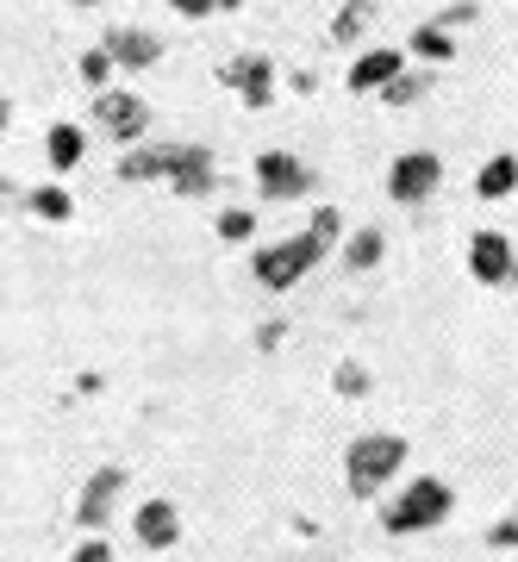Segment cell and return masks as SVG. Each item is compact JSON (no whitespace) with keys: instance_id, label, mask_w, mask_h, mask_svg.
Listing matches in <instances>:
<instances>
[{"instance_id":"1","label":"cell","mask_w":518,"mask_h":562,"mask_svg":"<svg viewBox=\"0 0 518 562\" xmlns=\"http://www.w3.org/2000/svg\"><path fill=\"white\" fill-rule=\"evenodd\" d=\"M450 513H457L450 482H443V475H419V482H406L394 501L381 506V531H387V538H419V531H438Z\"/></svg>"},{"instance_id":"2","label":"cell","mask_w":518,"mask_h":562,"mask_svg":"<svg viewBox=\"0 0 518 562\" xmlns=\"http://www.w3.org/2000/svg\"><path fill=\"white\" fill-rule=\"evenodd\" d=\"M399 469H406V438L399 431H362L344 450V487H350V501H375L387 482H399Z\"/></svg>"},{"instance_id":"3","label":"cell","mask_w":518,"mask_h":562,"mask_svg":"<svg viewBox=\"0 0 518 562\" xmlns=\"http://www.w3.org/2000/svg\"><path fill=\"white\" fill-rule=\"evenodd\" d=\"M319 257H325V244L313 238V232H300V238L262 244L257 257H250V276H257L269 294H288V288H300V281L319 269Z\"/></svg>"},{"instance_id":"4","label":"cell","mask_w":518,"mask_h":562,"mask_svg":"<svg viewBox=\"0 0 518 562\" xmlns=\"http://www.w3.org/2000/svg\"><path fill=\"white\" fill-rule=\"evenodd\" d=\"M206 157H213L206 144H132V150H120L113 181H176L181 169H194Z\"/></svg>"},{"instance_id":"5","label":"cell","mask_w":518,"mask_h":562,"mask_svg":"<svg viewBox=\"0 0 518 562\" xmlns=\"http://www.w3.org/2000/svg\"><path fill=\"white\" fill-rule=\"evenodd\" d=\"M438 181H443L438 150H399V157L387 162V201L394 206H425L431 194H438Z\"/></svg>"},{"instance_id":"6","label":"cell","mask_w":518,"mask_h":562,"mask_svg":"<svg viewBox=\"0 0 518 562\" xmlns=\"http://www.w3.org/2000/svg\"><path fill=\"white\" fill-rule=\"evenodd\" d=\"M94 125L132 150V144H144V132H150V101L132 94V88H100L94 94Z\"/></svg>"},{"instance_id":"7","label":"cell","mask_w":518,"mask_h":562,"mask_svg":"<svg viewBox=\"0 0 518 562\" xmlns=\"http://www.w3.org/2000/svg\"><path fill=\"white\" fill-rule=\"evenodd\" d=\"M125 482H132V475H125L120 462H100L94 475L81 482V494H76V525H81V531H100V525H106L113 513H120Z\"/></svg>"},{"instance_id":"8","label":"cell","mask_w":518,"mask_h":562,"mask_svg":"<svg viewBox=\"0 0 518 562\" xmlns=\"http://www.w3.org/2000/svg\"><path fill=\"white\" fill-rule=\"evenodd\" d=\"M469 276L481 288H518V250L506 232H475L469 238Z\"/></svg>"},{"instance_id":"9","label":"cell","mask_w":518,"mask_h":562,"mask_svg":"<svg viewBox=\"0 0 518 562\" xmlns=\"http://www.w3.org/2000/svg\"><path fill=\"white\" fill-rule=\"evenodd\" d=\"M219 81L238 94L250 113H262V106H275V63L262 57V50H244V57H232L219 69Z\"/></svg>"},{"instance_id":"10","label":"cell","mask_w":518,"mask_h":562,"mask_svg":"<svg viewBox=\"0 0 518 562\" xmlns=\"http://www.w3.org/2000/svg\"><path fill=\"white\" fill-rule=\"evenodd\" d=\"M250 176H257V194H262V201H300V194L313 188V169H306L294 150H262Z\"/></svg>"},{"instance_id":"11","label":"cell","mask_w":518,"mask_h":562,"mask_svg":"<svg viewBox=\"0 0 518 562\" xmlns=\"http://www.w3.org/2000/svg\"><path fill=\"white\" fill-rule=\"evenodd\" d=\"M100 50L113 57V69H150L162 57V38L144 32V25H106L100 32Z\"/></svg>"},{"instance_id":"12","label":"cell","mask_w":518,"mask_h":562,"mask_svg":"<svg viewBox=\"0 0 518 562\" xmlns=\"http://www.w3.org/2000/svg\"><path fill=\"white\" fill-rule=\"evenodd\" d=\"M132 531H138L144 550H176V538H181V513H176V501L150 494V501H144L138 513H132Z\"/></svg>"},{"instance_id":"13","label":"cell","mask_w":518,"mask_h":562,"mask_svg":"<svg viewBox=\"0 0 518 562\" xmlns=\"http://www.w3.org/2000/svg\"><path fill=\"white\" fill-rule=\"evenodd\" d=\"M399 69H406V57H399L394 44H375V50H362V57L350 63V81H344V88H350V94H381Z\"/></svg>"},{"instance_id":"14","label":"cell","mask_w":518,"mask_h":562,"mask_svg":"<svg viewBox=\"0 0 518 562\" xmlns=\"http://www.w3.org/2000/svg\"><path fill=\"white\" fill-rule=\"evenodd\" d=\"M381 257H387V232H375V225L344 232V269H350V276H369V269H381Z\"/></svg>"},{"instance_id":"15","label":"cell","mask_w":518,"mask_h":562,"mask_svg":"<svg viewBox=\"0 0 518 562\" xmlns=\"http://www.w3.org/2000/svg\"><path fill=\"white\" fill-rule=\"evenodd\" d=\"M44 157H50V169H57V176H69V169L88 157V138H81L69 120H57L50 132H44Z\"/></svg>"},{"instance_id":"16","label":"cell","mask_w":518,"mask_h":562,"mask_svg":"<svg viewBox=\"0 0 518 562\" xmlns=\"http://www.w3.org/2000/svg\"><path fill=\"white\" fill-rule=\"evenodd\" d=\"M513 188H518V157H513V150H499V157H487L475 169V194H481V201H506Z\"/></svg>"},{"instance_id":"17","label":"cell","mask_w":518,"mask_h":562,"mask_svg":"<svg viewBox=\"0 0 518 562\" xmlns=\"http://www.w3.org/2000/svg\"><path fill=\"white\" fill-rule=\"evenodd\" d=\"M25 213L44 220V225H63V220H76V201H69V188H63V181H44V188L25 194Z\"/></svg>"},{"instance_id":"18","label":"cell","mask_w":518,"mask_h":562,"mask_svg":"<svg viewBox=\"0 0 518 562\" xmlns=\"http://www.w3.org/2000/svg\"><path fill=\"white\" fill-rule=\"evenodd\" d=\"M375 32V0H344L331 20V44H362Z\"/></svg>"},{"instance_id":"19","label":"cell","mask_w":518,"mask_h":562,"mask_svg":"<svg viewBox=\"0 0 518 562\" xmlns=\"http://www.w3.org/2000/svg\"><path fill=\"white\" fill-rule=\"evenodd\" d=\"M425 94H431V69H399V76L381 88V101L387 106H419Z\"/></svg>"},{"instance_id":"20","label":"cell","mask_w":518,"mask_h":562,"mask_svg":"<svg viewBox=\"0 0 518 562\" xmlns=\"http://www.w3.org/2000/svg\"><path fill=\"white\" fill-rule=\"evenodd\" d=\"M413 57H419L425 69H438V63H450V57H457V38H450V32H438V25L425 20L419 32H413Z\"/></svg>"},{"instance_id":"21","label":"cell","mask_w":518,"mask_h":562,"mask_svg":"<svg viewBox=\"0 0 518 562\" xmlns=\"http://www.w3.org/2000/svg\"><path fill=\"white\" fill-rule=\"evenodd\" d=\"M331 382H338L344 401H369V394H375V375H369V362H357V357H344Z\"/></svg>"},{"instance_id":"22","label":"cell","mask_w":518,"mask_h":562,"mask_svg":"<svg viewBox=\"0 0 518 562\" xmlns=\"http://www.w3.org/2000/svg\"><path fill=\"white\" fill-rule=\"evenodd\" d=\"M169 188H176V194H188V201H200V194H213V188H219V162H213V157L194 162V169H181Z\"/></svg>"},{"instance_id":"23","label":"cell","mask_w":518,"mask_h":562,"mask_svg":"<svg viewBox=\"0 0 518 562\" xmlns=\"http://www.w3.org/2000/svg\"><path fill=\"white\" fill-rule=\"evenodd\" d=\"M76 76L100 94V88H113V76H120V69H113V57H106V50L94 44V50H81V57H76Z\"/></svg>"},{"instance_id":"24","label":"cell","mask_w":518,"mask_h":562,"mask_svg":"<svg viewBox=\"0 0 518 562\" xmlns=\"http://www.w3.org/2000/svg\"><path fill=\"white\" fill-rule=\"evenodd\" d=\"M213 232H219L225 244H250V232H257V213H250V206H225Z\"/></svg>"},{"instance_id":"25","label":"cell","mask_w":518,"mask_h":562,"mask_svg":"<svg viewBox=\"0 0 518 562\" xmlns=\"http://www.w3.org/2000/svg\"><path fill=\"white\" fill-rule=\"evenodd\" d=\"M306 232H313V238H319L325 250H331V244L344 238V213H338V206H319V213H313V225H306Z\"/></svg>"},{"instance_id":"26","label":"cell","mask_w":518,"mask_h":562,"mask_svg":"<svg viewBox=\"0 0 518 562\" xmlns=\"http://www.w3.org/2000/svg\"><path fill=\"white\" fill-rule=\"evenodd\" d=\"M475 20H481L475 0H457V7H443V13H438L431 25H438V32H457V25H475Z\"/></svg>"},{"instance_id":"27","label":"cell","mask_w":518,"mask_h":562,"mask_svg":"<svg viewBox=\"0 0 518 562\" xmlns=\"http://www.w3.org/2000/svg\"><path fill=\"white\" fill-rule=\"evenodd\" d=\"M487 543H494V550H518V506L494 519V531H487Z\"/></svg>"},{"instance_id":"28","label":"cell","mask_w":518,"mask_h":562,"mask_svg":"<svg viewBox=\"0 0 518 562\" xmlns=\"http://www.w3.org/2000/svg\"><path fill=\"white\" fill-rule=\"evenodd\" d=\"M69 562H113V550H106V538H81Z\"/></svg>"},{"instance_id":"29","label":"cell","mask_w":518,"mask_h":562,"mask_svg":"<svg viewBox=\"0 0 518 562\" xmlns=\"http://www.w3.org/2000/svg\"><path fill=\"white\" fill-rule=\"evenodd\" d=\"M169 13H181V20H206V13H219L213 0H169Z\"/></svg>"},{"instance_id":"30","label":"cell","mask_w":518,"mask_h":562,"mask_svg":"<svg viewBox=\"0 0 518 562\" xmlns=\"http://www.w3.org/2000/svg\"><path fill=\"white\" fill-rule=\"evenodd\" d=\"M281 331H288V325H281V319L257 325V350H275V344H281Z\"/></svg>"},{"instance_id":"31","label":"cell","mask_w":518,"mask_h":562,"mask_svg":"<svg viewBox=\"0 0 518 562\" xmlns=\"http://www.w3.org/2000/svg\"><path fill=\"white\" fill-rule=\"evenodd\" d=\"M7 125H13V101H7V94H0V132H7Z\"/></svg>"},{"instance_id":"32","label":"cell","mask_w":518,"mask_h":562,"mask_svg":"<svg viewBox=\"0 0 518 562\" xmlns=\"http://www.w3.org/2000/svg\"><path fill=\"white\" fill-rule=\"evenodd\" d=\"M213 7H219V13H238V7H244V0H213Z\"/></svg>"},{"instance_id":"33","label":"cell","mask_w":518,"mask_h":562,"mask_svg":"<svg viewBox=\"0 0 518 562\" xmlns=\"http://www.w3.org/2000/svg\"><path fill=\"white\" fill-rule=\"evenodd\" d=\"M69 7H100V0H69Z\"/></svg>"}]
</instances>
